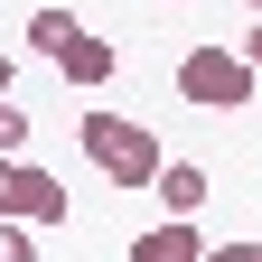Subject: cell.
<instances>
[{"instance_id":"6da1fadb","label":"cell","mask_w":262,"mask_h":262,"mask_svg":"<svg viewBox=\"0 0 262 262\" xmlns=\"http://www.w3.org/2000/svg\"><path fill=\"white\" fill-rule=\"evenodd\" d=\"M75 141H84V159L103 169L122 196H141V187H159V141H150V122H131V113H84L75 122Z\"/></svg>"},{"instance_id":"7a4b0ae2","label":"cell","mask_w":262,"mask_h":262,"mask_svg":"<svg viewBox=\"0 0 262 262\" xmlns=\"http://www.w3.org/2000/svg\"><path fill=\"white\" fill-rule=\"evenodd\" d=\"M253 84H262V66H253L244 47H187V56H178V94L206 103V113H244Z\"/></svg>"},{"instance_id":"3957f363","label":"cell","mask_w":262,"mask_h":262,"mask_svg":"<svg viewBox=\"0 0 262 262\" xmlns=\"http://www.w3.org/2000/svg\"><path fill=\"white\" fill-rule=\"evenodd\" d=\"M0 215H19V225H66V178H47V169H28V159H10Z\"/></svg>"},{"instance_id":"277c9868","label":"cell","mask_w":262,"mask_h":262,"mask_svg":"<svg viewBox=\"0 0 262 262\" xmlns=\"http://www.w3.org/2000/svg\"><path fill=\"white\" fill-rule=\"evenodd\" d=\"M131 262H206V234H196V215H169V225H150V234L131 244Z\"/></svg>"},{"instance_id":"5b68a950","label":"cell","mask_w":262,"mask_h":262,"mask_svg":"<svg viewBox=\"0 0 262 262\" xmlns=\"http://www.w3.org/2000/svg\"><path fill=\"white\" fill-rule=\"evenodd\" d=\"M47 66H56V75H75V84H103V75H113L122 56H113L103 38H94V28H75V38H66V47L47 56Z\"/></svg>"},{"instance_id":"8992f818","label":"cell","mask_w":262,"mask_h":262,"mask_svg":"<svg viewBox=\"0 0 262 262\" xmlns=\"http://www.w3.org/2000/svg\"><path fill=\"white\" fill-rule=\"evenodd\" d=\"M159 206L196 215V206H206V169H196V159H169V169H159Z\"/></svg>"},{"instance_id":"52a82bcc","label":"cell","mask_w":262,"mask_h":262,"mask_svg":"<svg viewBox=\"0 0 262 262\" xmlns=\"http://www.w3.org/2000/svg\"><path fill=\"white\" fill-rule=\"evenodd\" d=\"M66 38H75V19H66V10H38V19H28V47H38V56H56Z\"/></svg>"},{"instance_id":"ba28073f","label":"cell","mask_w":262,"mask_h":262,"mask_svg":"<svg viewBox=\"0 0 262 262\" xmlns=\"http://www.w3.org/2000/svg\"><path fill=\"white\" fill-rule=\"evenodd\" d=\"M0 262H38V225H19V215H0Z\"/></svg>"},{"instance_id":"9c48e42d","label":"cell","mask_w":262,"mask_h":262,"mask_svg":"<svg viewBox=\"0 0 262 262\" xmlns=\"http://www.w3.org/2000/svg\"><path fill=\"white\" fill-rule=\"evenodd\" d=\"M19 150H28V113L0 94V159H19Z\"/></svg>"},{"instance_id":"30bf717a","label":"cell","mask_w":262,"mask_h":262,"mask_svg":"<svg viewBox=\"0 0 262 262\" xmlns=\"http://www.w3.org/2000/svg\"><path fill=\"white\" fill-rule=\"evenodd\" d=\"M206 262H262V244H215Z\"/></svg>"},{"instance_id":"8fae6325","label":"cell","mask_w":262,"mask_h":262,"mask_svg":"<svg viewBox=\"0 0 262 262\" xmlns=\"http://www.w3.org/2000/svg\"><path fill=\"white\" fill-rule=\"evenodd\" d=\"M244 56H253V66H262V10H253V28H244Z\"/></svg>"},{"instance_id":"7c38bea8","label":"cell","mask_w":262,"mask_h":262,"mask_svg":"<svg viewBox=\"0 0 262 262\" xmlns=\"http://www.w3.org/2000/svg\"><path fill=\"white\" fill-rule=\"evenodd\" d=\"M10 75H19V66H10V56H0V94H10Z\"/></svg>"},{"instance_id":"4fadbf2b","label":"cell","mask_w":262,"mask_h":262,"mask_svg":"<svg viewBox=\"0 0 262 262\" xmlns=\"http://www.w3.org/2000/svg\"><path fill=\"white\" fill-rule=\"evenodd\" d=\"M0 187H10V159H0Z\"/></svg>"},{"instance_id":"5bb4252c","label":"cell","mask_w":262,"mask_h":262,"mask_svg":"<svg viewBox=\"0 0 262 262\" xmlns=\"http://www.w3.org/2000/svg\"><path fill=\"white\" fill-rule=\"evenodd\" d=\"M244 10H262V0H244Z\"/></svg>"}]
</instances>
